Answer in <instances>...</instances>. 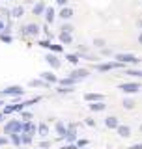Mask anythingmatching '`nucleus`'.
Masks as SVG:
<instances>
[{
	"instance_id": "0eeeda50",
	"label": "nucleus",
	"mask_w": 142,
	"mask_h": 149,
	"mask_svg": "<svg viewBox=\"0 0 142 149\" xmlns=\"http://www.w3.org/2000/svg\"><path fill=\"white\" fill-rule=\"evenodd\" d=\"M45 62L49 63L53 69H58L60 65H62V62L58 60V54H56V52H51V54H47V56H45Z\"/></svg>"
},
{
	"instance_id": "412c9836",
	"label": "nucleus",
	"mask_w": 142,
	"mask_h": 149,
	"mask_svg": "<svg viewBox=\"0 0 142 149\" xmlns=\"http://www.w3.org/2000/svg\"><path fill=\"white\" fill-rule=\"evenodd\" d=\"M22 15H25V6H13V9H11V17L21 19Z\"/></svg>"
},
{
	"instance_id": "a19ab883",
	"label": "nucleus",
	"mask_w": 142,
	"mask_h": 149,
	"mask_svg": "<svg viewBox=\"0 0 142 149\" xmlns=\"http://www.w3.org/2000/svg\"><path fill=\"white\" fill-rule=\"evenodd\" d=\"M86 125H90V127H93V125H96V121H93L92 118H88V119H86Z\"/></svg>"
},
{
	"instance_id": "a211bd4d",
	"label": "nucleus",
	"mask_w": 142,
	"mask_h": 149,
	"mask_svg": "<svg viewBox=\"0 0 142 149\" xmlns=\"http://www.w3.org/2000/svg\"><path fill=\"white\" fill-rule=\"evenodd\" d=\"M28 86H30V88H51V84L45 82L43 78H39V80H30Z\"/></svg>"
},
{
	"instance_id": "f8f14e48",
	"label": "nucleus",
	"mask_w": 142,
	"mask_h": 149,
	"mask_svg": "<svg viewBox=\"0 0 142 149\" xmlns=\"http://www.w3.org/2000/svg\"><path fill=\"white\" fill-rule=\"evenodd\" d=\"M58 39H60V43H62V45H69V43H73V34L60 32V34H58Z\"/></svg>"
},
{
	"instance_id": "423d86ee",
	"label": "nucleus",
	"mask_w": 142,
	"mask_h": 149,
	"mask_svg": "<svg viewBox=\"0 0 142 149\" xmlns=\"http://www.w3.org/2000/svg\"><path fill=\"white\" fill-rule=\"evenodd\" d=\"M122 62H108V63H99V65H96V69L99 73H107V71H112V69H120L122 67Z\"/></svg>"
},
{
	"instance_id": "4be33fe9",
	"label": "nucleus",
	"mask_w": 142,
	"mask_h": 149,
	"mask_svg": "<svg viewBox=\"0 0 142 149\" xmlns=\"http://www.w3.org/2000/svg\"><path fill=\"white\" fill-rule=\"evenodd\" d=\"M37 134H39L41 138H45L47 134H49V125H47V123H39V125H37Z\"/></svg>"
},
{
	"instance_id": "dca6fc26",
	"label": "nucleus",
	"mask_w": 142,
	"mask_h": 149,
	"mask_svg": "<svg viewBox=\"0 0 142 149\" xmlns=\"http://www.w3.org/2000/svg\"><path fill=\"white\" fill-rule=\"evenodd\" d=\"M105 125H107V129H118L120 121H118L116 116H108V118L105 119Z\"/></svg>"
},
{
	"instance_id": "cd10ccee",
	"label": "nucleus",
	"mask_w": 142,
	"mask_h": 149,
	"mask_svg": "<svg viewBox=\"0 0 142 149\" xmlns=\"http://www.w3.org/2000/svg\"><path fill=\"white\" fill-rule=\"evenodd\" d=\"M125 74H129V77H142V69H127Z\"/></svg>"
},
{
	"instance_id": "473e14b6",
	"label": "nucleus",
	"mask_w": 142,
	"mask_h": 149,
	"mask_svg": "<svg viewBox=\"0 0 142 149\" xmlns=\"http://www.w3.org/2000/svg\"><path fill=\"white\" fill-rule=\"evenodd\" d=\"M0 17H11V9H6V8H0Z\"/></svg>"
},
{
	"instance_id": "49530a36",
	"label": "nucleus",
	"mask_w": 142,
	"mask_h": 149,
	"mask_svg": "<svg viewBox=\"0 0 142 149\" xmlns=\"http://www.w3.org/2000/svg\"><path fill=\"white\" fill-rule=\"evenodd\" d=\"M138 28H140V30H142V19H140V21H138Z\"/></svg>"
},
{
	"instance_id": "4c0bfd02",
	"label": "nucleus",
	"mask_w": 142,
	"mask_h": 149,
	"mask_svg": "<svg viewBox=\"0 0 142 149\" xmlns=\"http://www.w3.org/2000/svg\"><path fill=\"white\" fill-rule=\"evenodd\" d=\"M56 4H58V6H67V0H56Z\"/></svg>"
},
{
	"instance_id": "2f4dec72",
	"label": "nucleus",
	"mask_w": 142,
	"mask_h": 149,
	"mask_svg": "<svg viewBox=\"0 0 142 149\" xmlns=\"http://www.w3.org/2000/svg\"><path fill=\"white\" fill-rule=\"evenodd\" d=\"M37 101H41V97H34V99H28V101H22V104H25V108H28L30 104H36Z\"/></svg>"
},
{
	"instance_id": "37998d69",
	"label": "nucleus",
	"mask_w": 142,
	"mask_h": 149,
	"mask_svg": "<svg viewBox=\"0 0 142 149\" xmlns=\"http://www.w3.org/2000/svg\"><path fill=\"white\" fill-rule=\"evenodd\" d=\"M8 143V138H4V136H0V146H6Z\"/></svg>"
},
{
	"instance_id": "79ce46f5",
	"label": "nucleus",
	"mask_w": 142,
	"mask_h": 149,
	"mask_svg": "<svg viewBox=\"0 0 142 149\" xmlns=\"http://www.w3.org/2000/svg\"><path fill=\"white\" fill-rule=\"evenodd\" d=\"M49 146H51L49 142H41V143H39V147H43V149H49Z\"/></svg>"
},
{
	"instance_id": "de8ad7c7",
	"label": "nucleus",
	"mask_w": 142,
	"mask_h": 149,
	"mask_svg": "<svg viewBox=\"0 0 142 149\" xmlns=\"http://www.w3.org/2000/svg\"><path fill=\"white\" fill-rule=\"evenodd\" d=\"M4 104H6V102H4V101H2V99H0V106H4Z\"/></svg>"
},
{
	"instance_id": "3c124183",
	"label": "nucleus",
	"mask_w": 142,
	"mask_h": 149,
	"mask_svg": "<svg viewBox=\"0 0 142 149\" xmlns=\"http://www.w3.org/2000/svg\"><path fill=\"white\" fill-rule=\"evenodd\" d=\"M39 149H43V147H39Z\"/></svg>"
},
{
	"instance_id": "b1692460",
	"label": "nucleus",
	"mask_w": 142,
	"mask_h": 149,
	"mask_svg": "<svg viewBox=\"0 0 142 149\" xmlns=\"http://www.w3.org/2000/svg\"><path fill=\"white\" fill-rule=\"evenodd\" d=\"M122 104H124V108H125V110H133V108H135V101L131 99V97H125Z\"/></svg>"
},
{
	"instance_id": "f257e3e1",
	"label": "nucleus",
	"mask_w": 142,
	"mask_h": 149,
	"mask_svg": "<svg viewBox=\"0 0 142 149\" xmlns=\"http://www.w3.org/2000/svg\"><path fill=\"white\" fill-rule=\"evenodd\" d=\"M22 132V123L19 119H11L4 125V134H19Z\"/></svg>"
},
{
	"instance_id": "4468645a",
	"label": "nucleus",
	"mask_w": 142,
	"mask_h": 149,
	"mask_svg": "<svg viewBox=\"0 0 142 149\" xmlns=\"http://www.w3.org/2000/svg\"><path fill=\"white\" fill-rule=\"evenodd\" d=\"M118 134H120L122 138H129L131 136V127L129 125H118Z\"/></svg>"
},
{
	"instance_id": "9b49d317",
	"label": "nucleus",
	"mask_w": 142,
	"mask_h": 149,
	"mask_svg": "<svg viewBox=\"0 0 142 149\" xmlns=\"http://www.w3.org/2000/svg\"><path fill=\"white\" fill-rule=\"evenodd\" d=\"M41 78H43L45 82H49V84H56V82H58V77H56L53 71H45V73H41Z\"/></svg>"
},
{
	"instance_id": "e433bc0d",
	"label": "nucleus",
	"mask_w": 142,
	"mask_h": 149,
	"mask_svg": "<svg viewBox=\"0 0 142 149\" xmlns=\"http://www.w3.org/2000/svg\"><path fill=\"white\" fill-rule=\"evenodd\" d=\"M62 149H79V146L77 143H69V146H64Z\"/></svg>"
},
{
	"instance_id": "2eb2a0df",
	"label": "nucleus",
	"mask_w": 142,
	"mask_h": 149,
	"mask_svg": "<svg viewBox=\"0 0 142 149\" xmlns=\"http://www.w3.org/2000/svg\"><path fill=\"white\" fill-rule=\"evenodd\" d=\"M54 19H56V11H54V8H47V9H45V21H47V24H53Z\"/></svg>"
},
{
	"instance_id": "39448f33",
	"label": "nucleus",
	"mask_w": 142,
	"mask_h": 149,
	"mask_svg": "<svg viewBox=\"0 0 142 149\" xmlns=\"http://www.w3.org/2000/svg\"><path fill=\"white\" fill-rule=\"evenodd\" d=\"M118 90H122L124 93H136V91H140V84L138 82H125V84H120Z\"/></svg>"
},
{
	"instance_id": "09e8293b",
	"label": "nucleus",
	"mask_w": 142,
	"mask_h": 149,
	"mask_svg": "<svg viewBox=\"0 0 142 149\" xmlns=\"http://www.w3.org/2000/svg\"><path fill=\"white\" fill-rule=\"evenodd\" d=\"M138 130H140V134H142V125H140V129H138Z\"/></svg>"
},
{
	"instance_id": "c85d7f7f",
	"label": "nucleus",
	"mask_w": 142,
	"mask_h": 149,
	"mask_svg": "<svg viewBox=\"0 0 142 149\" xmlns=\"http://www.w3.org/2000/svg\"><path fill=\"white\" fill-rule=\"evenodd\" d=\"M73 24H69V22H65V24H62V28H60V32H67V34H73Z\"/></svg>"
},
{
	"instance_id": "5701e85b",
	"label": "nucleus",
	"mask_w": 142,
	"mask_h": 149,
	"mask_svg": "<svg viewBox=\"0 0 142 149\" xmlns=\"http://www.w3.org/2000/svg\"><path fill=\"white\" fill-rule=\"evenodd\" d=\"M9 140H11V143L15 147H21L22 146V140H21V132L19 134H9Z\"/></svg>"
},
{
	"instance_id": "20e7f679",
	"label": "nucleus",
	"mask_w": 142,
	"mask_h": 149,
	"mask_svg": "<svg viewBox=\"0 0 142 149\" xmlns=\"http://www.w3.org/2000/svg\"><path fill=\"white\" fill-rule=\"evenodd\" d=\"M116 60H118V62H122V63H138L140 62L135 54H129V52H118L116 54Z\"/></svg>"
},
{
	"instance_id": "c756f323",
	"label": "nucleus",
	"mask_w": 142,
	"mask_h": 149,
	"mask_svg": "<svg viewBox=\"0 0 142 149\" xmlns=\"http://www.w3.org/2000/svg\"><path fill=\"white\" fill-rule=\"evenodd\" d=\"M49 49H51V52H56V54H60V52L64 50V45H53V43H51V47H49Z\"/></svg>"
},
{
	"instance_id": "72a5a7b5",
	"label": "nucleus",
	"mask_w": 142,
	"mask_h": 149,
	"mask_svg": "<svg viewBox=\"0 0 142 149\" xmlns=\"http://www.w3.org/2000/svg\"><path fill=\"white\" fill-rule=\"evenodd\" d=\"M103 45H105V41H103L101 37H96V39H93V47H99V49H103Z\"/></svg>"
},
{
	"instance_id": "9d476101",
	"label": "nucleus",
	"mask_w": 142,
	"mask_h": 149,
	"mask_svg": "<svg viewBox=\"0 0 142 149\" xmlns=\"http://www.w3.org/2000/svg\"><path fill=\"white\" fill-rule=\"evenodd\" d=\"M58 17H60V19H64V21H69V19L73 17V8H67V6H64V8L58 11Z\"/></svg>"
},
{
	"instance_id": "a878e982",
	"label": "nucleus",
	"mask_w": 142,
	"mask_h": 149,
	"mask_svg": "<svg viewBox=\"0 0 142 149\" xmlns=\"http://www.w3.org/2000/svg\"><path fill=\"white\" fill-rule=\"evenodd\" d=\"M65 60H67L71 65H77L79 63V54H65Z\"/></svg>"
},
{
	"instance_id": "6e6552de",
	"label": "nucleus",
	"mask_w": 142,
	"mask_h": 149,
	"mask_svg": "<svg viewBox=\"0 0 142 149\" xmlns=\"http://www.w3.org/2000/svg\"><path fill=\"white\" fill-rule=\"evenodd\" d=\"M88 74H90V71H88V69H73V71L69 73V77L77 78V80L80 82V80H84V78H86Z\"/></svg>"
},
{
	"instance_id": "bb28decb",
	"label": "nucleus",
	"mask_w": 142,
	"mask_h": 149,
	"mask_svg": "<svg viewBox=\"0 0 142 149\" xmlns=\"http://www.w3.org/2000/svg\"><path fill=\"white\" fill-rule=\"evenodd\" d=\"M21 140H22V146H30V143H32V136L28 132H25V134L21 132Z\"/></svg>"
},
{
	"instance_id": "f704fd0d",
	"label": "nucleus",
	"mask_w": 142,
	"mask_h": 149,
	"mask_svg": "<svg viewBox=\"0 0 142 149\" xmlns=\"http://www.w3.org/2000/svg\"><path fill=\"white\" fill-rule=\"evenodd\" d=\"M37 45H39V47H43V49H49V47H51V41H49V39H41Z\"/></svg>"
},
{
	"instance_id": "f3484780",
	"label": "nucleus",
	"mask_w": 142,
	"mask_h": 149,
	"mask_svg": "<svg viewBox=\"0 0 142 149\" xmlns=\"http://www.w3.org/2000/svg\"><path fill=\"white\" fill-rule=\"evenodd\" d=\"M84 99L88 102H96V101H105V95H101V93H86Z\"/></svg>"
},
{
	"instance_id": "58836bf2",
	"label": "nucleus",
	"mask_w": 142,
	"mask_h": 149,
	"mask_svg": "<svg viewBox=\"0 0 142 149\" xmlns=\"http://www.w3.org/2000/svg\"><path fill=\"white\" fill-rule=\"evenodd\" d=\"M86 143H88L86 140H79V142H77V146H79V147H84V146H86Z\"/></svg>"
},
{
	"instance_id": "a18cd8bd",
	"label": "nucleus",
	"mask_w": 142,
	"mask_h": 149,
	"mask_svg": "<svg viewBox=\"0 0 142 149\" xmlns=\"http://www.w3.org/2000/svg\"><path fill=\"white\" fill-rule=\"evenodd\" d=\"M138 43L142 45V32H140V36H138Z\"/></svg>"
},
{
	"instance_id": "c03bdc74",
	"label": "nucleus",
	"mask_w": 142,
	"mask_h": 149,
	"mask_svg": "<svg viewBox=\"0 0 142 149\" xmlns=\"http://www.w3.org/2000/svg\"><path fill=\"white\" fill-rule=\"evenodd\" d=\"M131 149H142V143H135V146H131Z\"/></svg>"
},
{
	"instance_id": "1a4fd4ad",
	"label": "nucleus",
	"mask_w": 142,
	"mask_h": 149,
	"mask_svg": "<svg viewBox=\"0 0 142 149\" xmlns=\"http://www.w3.org/2000/svg\"><path fill=\"white\" fill-rule=\"evenodd\" d=\"M45 9H47L45 0H39V2H36V4H34V8H32V13H34V15H43Z\"/></svg>"
},
{
	"instance_id": "f03ea898",
	"label": "nucleus",
	"mask_w": 142,
	"mask_h": 149,
	"mask_svg": "<svg viewBox=\"0 0 142 149\" xmlns=\"http://www.w3.org/2000/svg\"><path fill=\"white\" fill-rule=\"evenodd\" d=\"M25 95V90L21 86H9L6 90H0V99L2 97H21Z\"/></svg>"
},
{
	"instance_id": "ddd939ff",
	"label": "nucleus",
	"mask_w": 142,
	"mask_h": 149,
	"mask_svg": "<svg viewBox=\"0 0 142 149\" xmlns=\"http://www.w3.org/2000/svg\"><path fill=\"white\" fill-rule=\"evenodd\" d=\"M90 110L92 112H103L107 108V104H105V101H96V102H90Z\"/></svg>"
},
{
	"instance_id": "7ed1b4c3",
	"label": "nucleus",
	"mask_w": 142,
	"mask_h": 149,
	"mask_svg": "<svg viewBox=\"0 0 142 149\" xmlns=\"http://www.w3.org/2000/svg\"><path fill=\"white\" fill-rule=\"evenodd\" d=\"M39 32H41V26L36 24V22H28V24L22 26V36H26V37H37Z\"/></svg>"
},
{
	"instance_id": "393cba45",
	"label": "nucleus",
	"mask_w": 142,
	"mask_h": 149,
	"mask_svg": "<svg viewBox=\"0 0 142 149\" xmlns=\"http://www.w3.org/2000/svg\"><path fill=\"white\" fill-rule=\"evenodd\" d=\"M60 93V95H65V93H73V86H58V90H56Z\"/></svg>"
},
{
	"instance_id": "c9c22d12",
	"label": "nucleus",
	"mask_w": 142,
	"mask_h": 149,
	"mask_svg": "<svg viewBox=\"0 0 142 149\" xmlns=\"http://www.w3.org/2000/svg\"><path fill=\"white\" fill-rule=\"evenodd\" d=\"M22 119H25V121H30L32 119V114H30V112H26V110H22Z\"/></svg>"
},
{
	"instance_id": "6ab92c4d",
	"label": "nucleus",
	"mask_w": 142,
	"mask_h": 149,
	"mask_svg": "<svg viewBox=\"0 0 142 149\" xmlns=\"http://www.w3.org/2000/svg\"><path fill=\"white\" fill-rule=\"evenodd\" d=\"M56 134H58L60 138H65V134H67V127H65L62 121H58V123H56Z\"/></svg>"
},
{
	"instance_id": "8fccbe9b",
	"label": "nucleus",
	"mask_w": 142,
	"mask_h": 149,
	"mask_svg": "<svg viewBox=\"0 0 142 149\" xmlns=\"http://www.w3.org/2000/svg\"><path fill=\"white\" fill-rule=\"evenodd\" d=\"M4 2H13V0H4Z\"/></svg>"
},
{
	"instance_id": "7c9ffc66",
	"label": "nucleus",
	"mask_w": 142,
	"mask_h": 149,
	"mask_svg": "<svg viewBox=\"0 0 142 149\" xmlns=\"http://www.w3.org/2000/svg\"><path fill=\"white\" fill-rule=\"evenodd\" d=\"M0 41H4V43H11L13 37L9 36V34H6V32H2V34H0Z\"/></svg>"
},
{
	"instance_id": "ea45409f",
	"label": "nucleus",
	"mask_w": 142,
	"mask_h": 149,
	"mask_svg": "<svg viewBox=\"0 0 142 149\" xmlns=\"http://www.w3.org/2000/svg\"><path fill=\"white\" fill-rule=\"evenodd\" d=\"M6 30V22H2V19H0V34Z\"/></svg>"
},
{
	"instance_id": "aec40b11",
	"label": "nucleus",
	"mask_w": 142,
	"mask_h": 149,
	"mask_svg": "<svg viewBox=\"0 0 142 149\" xmlns=\"http://www.w3.org/2000/svg\"><path fill=\"white\" fill-rule=\"evenodd\" d=\"M77 82L79 80H77V78H73V77H65V78H60V80H58L60 86H75Z\"/></svg>"
}]
</instances>
